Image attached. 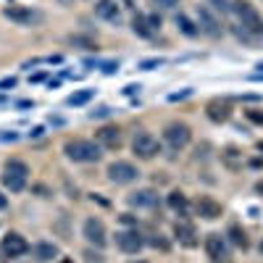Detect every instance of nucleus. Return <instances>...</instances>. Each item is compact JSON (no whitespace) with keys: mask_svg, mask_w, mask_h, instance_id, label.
Returning <instances> with one entry per match:
<instances>
[{"mask_svg":"<svg viewBox=\"0 0 263 263\" xmlns=\"http://www.w3.org/2000/svg\"><path fill=\"white\" fill-rule=\"evenodd\" d=\"M63 153L74 163H98L103 158V147L95 140H66Z\"/></svg>","mask_w":263,"mask_h":263,"instance_id":"obj_1","label":"nucleus"},{"mask_svg":"<svg viewBox=\"0 0 263 263\" xmlns=\"http://www.w3.org/2000/svg\"><path fill=\"white\" fill-rule=\"evenodd\" d=\"M232 11L239 18V27H242L245 34L250 37H263V16L258 13V8L250 3V0H234Z\"/></svg>","mask_w":263,"mask_h":263,"instance_id":"obj_2","label":"nucleus"},{"mask_svg":"<svg viewBox=\"0 0 263 263\" xmlns=\"http://www.w3.org/2000/svg\"><path fill=\"white\" fill-rule=\"evenodd\" d=\"M27 182H29V166H27L24 161L11 158V161L6 163V168H3V184H6V190L21 192V190L27 187Z\"/></svg>","mask_w":263,"mask_h":263,"instance_id":"obj_3","label":"nucleus"},{"mask_svg":"<svg viewBox=\"0 0 263 263\" xmlns=\"http://www.w3.org/2000/svg\"><path fill=\"white\" fill-rule=\"evenodd\" d=\"M132 153H135L140 161H153L161 153V142H158V137H153L150 132L140 129V132H135V137H132Z\"/></svg>","mask_w":263,"mask_h":263,"instance_id":"obj_4","label":"nucleus"},{"mask_svg":"<svg viewBox=\"0 0 263 263\" xmlns=\"http://www.w3.org/2000/svg\"><path fill=\"white\" fill-rule=\"evenodd\" d=\"M3 16L8 21H13V24H18V27H37V24L45 21V13L37 11V8H29V6H8L3 11Z\"/></svg>","mask_w":263,"mask_h":263,"instance_id":"obj_5","label":"nucleus"},{"mask_svg":"<svg viewBox=\"0 0 263 263\" xmlns=\"http://www.w3.org/2000/svg\"><path fill=\"white\" fill-rule=\"evenodd\" d=\"M195 18H197V29H200L203 34H208V37H213V40L224 34L221 18L213 13L211 6H197V8H195Z\"/></svg>","mask_w":263,"mask_h":263,"instance_id":"obj_6","label":"nucleus"},{"mask_svg":"<svg viewBox=\"0 0 263 263\" xmlns=\"http://www.w3.org/2000/svg\"><path fill=\"white\" fill-rule=\"evenodd\" d=\"M192 140V129L184 124V121H171L166 124L163 129V142L171 147V150H184Z\"/></svg>","mask_w":263,"mask_h":263,"instance_id":"obj_7","label":"nucleus"},{"mask_svg":"<svg viewBox=\"0 0 263 263\" xmlns=\"http://www.w3.org/2000/svg\"><path fill=\"white\" fill-rule=\"evenodd\" d=\"M105 174H108V179H111L114 184H132V182L140 179L137 166L129 163V161H114V163H108Z\"/></svg>","mask_w":263,"mask_h":263,"instance_id":"obj_8","label":"nucleus"},{"mask_svg":"<svg viewBox=\"0 0 263 263\" xmlns=\"http://www.w3.org/2000/svg\"><path fill=\"white\" fill-rule=\"evenodd\" d=\"M95 142L103 147V150H121L124 147V132H121V126H116V124H105V126H100L98 132H95Z\"/></svg>","mask_w":263,"mask_h":263,"instance_id":"obj_9","label":"nucleus"},{"mask_svg":"<svg viewBox=\"0 0 263 263\" xmlns=\"http://www.w3.org/2000/svg\"><path fill=\"white\" fill-rule=\"evenodd\" d=\"M82 234H84L87 242L95 245V248H105V245H108V229H105V224H103V218H95V216L84 218Z\"/></svg>","mask_w":263,"mask_h":263,"instance_id":"obj_10","label":"nucleus"},{"mask_svg":"<svg viewBox=\"0 0 263 263\" xmlns=\"http://www.w3.org/2000/svg\"><path fill=\"white\" fill-rule=\"evenodd\" d=\"M145 237L137 232V229H119L116 232V248L126 255H137L142 248H145Z\"/></svg>","mask_w":263,"mask_h":263,"instance_id":"obj_11","label":"nucleus"},{"mask_svg":"<svg viewBox=\"0 0 263 263\" xmlns=\"http://www.w3.org/2000/svg\"><path fill=\"white\" fill-rule=\"evenodd\" d=\"M203 248H205V253H208V258H211L213 263L229 260V242H227V237H221L218 232H211V234L205 237Z\"/></svg>","mask_w":263,"mask_h":263,"instance_id":"obj_12","label":"nucleus"},{"mask_svg":"<svg viewBox=\"0 0 263 263\" xmlns=\"http://www.w3.org/2000/svg\"><path fill=\"white\" fill-rule=\"evenodd\" d=\"M0 250H3L6 258H21V255H27L32 248H29V242L18 232H8L3 237V242H0Z\"/></svg>","mask_w":263,"mask_h":263,"instance_id":"obj_13","label":"nucleus"},{"mask_svg":"<svg viewBox=\"0 0 263 263\" xmlns=\"http://www.w3.org/2000/svg\"><path fill=\"white\" fill-rule=\"evenodd\" d=\"M192 211L200 216V218H205V221H216V218H221V213H224L221 203L213 200V197H208V195L197 197V200L192 203Z\"/></svg>","mask_w":263,"mask_h":263,"instance_id":"obj_14","label":"nucleus"},{"mask_svg":"<svg viewBox=\"0 0 263 263\" xmlns=\"http://www.w3.org/2000/svg\"><path fill=\"white\" fill-rule=\"evenodd\" d=\"M205 116H208L213 124H227V121L232 119V103H229L227 98H213V100H208Z\"/></svg>","mask_w":263,"mask_h":263,"instance_id":"obj_15","label":"nucleus"},{"mask_svg":"<svg viewBox=\"0 0 263 263\" xmlns=\"http://www.w3.org/2000/svg\"><path fill=\"white\" fill-rule=\"evenodd\" d=\"M132 208H156L158 205V192L156 190H137L126 197Z\"/></svg>","mask_w":263,"mask_h":263,"instance_id":"obj_16","label":"nucleus"},{"mask_svg":"<svg viewBox=\"0 0 263 263\" xmlns=\"http://www.w3.org/2000/svg\"><path fill=\"white\" fill-rule=\"evenodd\" d=\"M174 237H177L184 248H195L197 245V232H195V227L190 221H177L174 224Z\"/></svg>","mask_w":263,"mask_h":263,"instance_id":"obj_17","label":"nucleus"},{"mask_svg":"<svg viewBox=\"0 0 263 263\" xmlns=\"http://www.w3.org/2000/svg\"><path fill=\"white\" fill-rule=\"evenodd\" d=\"M95 16L103 18V21H116V24H119V18H121L119 3H116V0H98V3H95Z\"/></svg>","mask_w":263,"mask_h":263,"instance_id":"obj_18","label":"nucleus"},{"mask_svg":"<svg viewBox=\"0 0 263 263\" xmlns=\"http://www.w3.org/2000/svg\"><path fill=\"white\" fill-rule=\"evenodd\" d=\"M221 163L229 168V171H239L242 168V150L239 147H234V145H227L224 150H221Z\"/></svg>","mask_w":263,"mask_h":263,"instance_id":"obj_19","label":"nucleus"},{"mask_svg":"<svg viewBox=\"0 0 263 263\" xmlns=\"http://www.w3.org/2000/svg\"><path fill=\"white\" fill-rule=\"evenodd\" d=\"M32 255H34V260H40V263H45V260H53V258H58L61 255V250H58V245H53V242H34L32 245Z\"/></svg>","mask_w":263,"mask_h":263,"instance_id":"obj_20","label":"nucleus"},{"mask_svg":"<svg viewBox=\"0 0 263 263\" xmlns=\"http://www.w3.org/2000/svg\"><path fill=\"white\" fill-rule=\"evenodd\" d=\"M227 237H229V242L234 245V248H242V250H248L250 248V239H248V232L239 227V224H229V229H227Z\"/></svg>","mask_w":263,"mask_h":263,"instance_id":"obj_21","label":"nucleus"},{"mask_svg":"<svg viewBox=\"0 0 263 263\" xmlns=\"http://www.w3.org/2000/svg\"><path fill=\"white\" fill-rule=\"evenodd\" d=\"M168 208H171L174 213H179V216H187V213H190L187 195H184V192H179V190H174V192L168 195Z\"/></svg>","mask_w":263,"mask_h":263,"instance_id":"obj_22","label":"nucleus"},{"mask_svg":"<svg viewBox=\"0 0 263 263\" xmlns=\"http://www.w3.org/2000/svg\"><path fill=\"white\" fill-rule=\"evenodd\" d=\"M132 32H135L137 37H142V40H150L153 34V27H150V21H147V16H142V13H137L135 18H132Z\"/></svg>","mask_w":263,"mask_h":263,"instance_id":"obj_23","label":"nucleus"},{"mask_svg":"<svg viewBox=\"0 0 263 263\" xmlns=\"http://www.w3.org/2000/svg\"><path fill=\"white\" fill-rule=\"evenodd\" d=\"M177 27H179V32H182L184 37H197V34H200L197 24H195V21H190L184 13H179V16H177Z\"/></svg>","mask_w":263,"mask_h":263,"instance_id":"obj_24","label":"nucleus"},{"mask_svg":"<svg viewBox=\"0 0 263 263\" xmlns=\"http://www.w3.org/2000/svg\"><path fill=\"white\" fill-rule=\"evenodd\" d=\"M92 98H95V90H79V92H74V95H71L69 100H66V103L77 108V105H87Z\"/></svg>","mask_w":263,"mask_h":263,"instance_id":"obj_25","label":"nucleus"},{"mask_svg":"<svg viewBox=\"0 0 263 263\" xmlns=\"http://www.w3.org/2000/svg\"><path fill=\"white\" fill-rule=\"evenodd\" d=\"M69 42H71V45L84 48V50H95V48H98V45H95V40H90V37H82V34H71V37H69Z\"/></svg>","mask_w":263,"mask_h":263,"instance_id":"obj_26","label":"nucleus"},{"mask_svg":"<svg viewBox=\"0 0 263 263\" xmlns=\"http://www.w3.org/2000/svg\"><path fill=\"white\" fill-rule=\"evenodd\" d=\"M145 242H147L150 248H156V250H163V253L168 250V239H166L163 234H150V237L145 239Z\"/></svg>","mask_w":263,"mask_h":263,"instance_id":"obj_27","label":"nucleus"},{"mask_svg":"<svg viewBox=\"0 0 263 263\" xmlns=\"http://www.w3.org/2000/svg\"><path fill=\"white\" fill-rule=\"evenodd\" d=\"M208 3H211V8L216 13H221V16L232 13V3H229V0H208Z\"/></svg>","mask_w":263,"mask_h":263,"instance_id":"obj_28","label":"nucleus"},{"mask_svg":"<svg viewBox=\"0 0 263 263\" xmlns=\"http://www.w3.org/2000/svg\"><path fill=\"white\" fill-rule=\"evenodd\" d=\"M163 63H166L163 58H147V61L140 63V69L142 71H153V69H158V66H163Z\"/></svg>","mask_w":263,"mask_h":263,"instance_id":"obj_29","label":"nucleus"},{"mask_svg":"<svg viewBox=\"0 0 263 263\" xmlns=\"http://www.w3.org/2000/svg\"><path fill=\"white\" fill-rule=\"evenodd\" d=\"M153 3H156L158 8H163V11H174L179 6V0H153Z\"/></svg>","mask_w":263,"mask_h":263,"instance_id":"obj_30","label":"nucleus"},{"mask_svg":"<svg viewBox=\"0 0 263 263\" xmlns=\"http://www.w3.org/2000/svg\"><path fill=\"white\" fill-rule=\"evenodd\" d=\"M245 116H248L253 124H260V126H263V111H245Z\"/></svg>","mask_w":263,"mask_h":263,"instance_id":"obj_31","label":"nucleus"},{"mask_svg":"<svg viewBox=\"0 0 263 263\" xmlns=\"http://www.w3.org/2000/svg\"><path fill=\"white\" fill-rule=\"evenodd\" d=\"M147 21H150L153 32H158V29H161V16H158V13H150V16H147Z\"/></svg>","mask_w":263,"mask_h":263,"instance_id":"obj_32","label":"nucleus"},{"mask_svg":"<svg viewBox=\"0 0 263 263\" xmlns=\"http://www.w3.org/2000/svg\"><path fill=\"white\" fill-rule=\"evenodd\" d=\"M84 258H87V263H103V255L100 253H92V250H87Z\"/></svg>","mask_w":263,"mask_h":263,"instance_id":"obj_33","label":"nucleus"},{"mask_svg":"<svg viewBox=\"0 0 263 263\" xmlns=\"http://www.w3.org/2000/svg\"><path fill=\"white\" fill-rule=\"evenodd\" d=\"M192 95V90H184V92H174V95H168V100L171 103H177V100H184V98H190Z\"/></svg>","mask_w":263,"mask_h":263,"instance_id":"obj_34","label":"nucleus"},{"mask_svg":"<svg viewBox=\"0 0 263 263\" xmlns=\"http://www.w3.org/2000/svg\"><path fill=\"white\" fill-rule=\"evenodd\" d=\"M111 114V108H100V111H92L90 114V119H103V116H108Z\"/></svg>","mask_w":263,"mask_h":263,"instance_id":"obj_35","label":"nucleus"},{"mask_svg":"<svg viewBox=\"0 0 263 263\" xmlns=\"http://www.w3.org/2000/svg\"><path fill=\"white\" fill-rule=\"evenodd\" d=\"M8 87H16V77H8V79L0 82V90H8Z\"/></svg>","mask_w":263,"mask_h":263,"instance_id":"obj_36","label":"nucleus"},{"mask_svg":"<svg viewBox=\"0 0 263 263\" xmlns=\"http://www.w3.org/2000/svg\"><path fill=\"white\" fill-rule=\"evenodd\" d=\"M121 221H124V224H137V218L132 216V213H124V216H121Z\"/></svg>","mask_w":263,"mask_h":263,"instance_id":"obj_37","label":"nucleus"},{"mask_svg":"<svg viewBox=\"0 0 263 263\" xmlns=\"http://www.w3.org/2000/svg\"><path fill=\"white\" fill-rule=\"evenodd\" d=\"M6 208H8V197L0 192V211H6Z\"/></svg>","mask_w":263,"mask_h":263,"instance_id":"obj_38","label":"nucleus"},{"mask_svg":"<svg viewBox=\"0 0 263 263\" xmlns=\"http://www.w3.org/2000/svg\"><path fill=\"white\" fill-rule=\"evenodd\" d=\"M137 90H140V84H129V87H126V90H124V92H126V95H135Z\"/></svg>","mask_w":263,"mask_h":263,"instance_id":"obj_39","label":"nucleus"},{"mask_svg":"<svg viewBox=\"0 0 263 263\" xmlns=\"http://www.w3.org/2000/svg\"><path fill=\"white\" fill-rule=\"evenodd\" d=\"M29 135H32V137H40V135H42V126H34V129L29 132Z\"/></svg>","mask_w":263,"mask_h":263,"instance_id":"obj_40","label":"nucleus"},{"mask_svg":"<svg viewBox=\"0 0 263 263\" xmlns=\"http://www.w3.org/2000/svg\"><path fill=\"white\" fill-rule=\"evenodd\" d=\"M18 135H16V132H11V135H0V140H16Z\"/></svg>","mask_w":263,"mask_h":263,"instance_id":"obj_41","label":"nucleus"},{"mask_svg":"<svg viewBox=\"0 0 263 263\" xmlns=\"http://www.w3.org/2000/svg\"><path fill=\"white\" fill-rule=\"evenodd\" d=\"M58 3H61V6H71V3H74V0H58Z\"/></svg>","mask_w":263,"mask_h":263,"instance_id":"obj_42","label":"nucleus"},{"mask_svg":"<svg viewBox=\"0 0 263 263\" xmlns=\"http://www.w3.org/2000/svg\"><path fill=\"white\" fill-rule=\"evenodd\" d=\"M255 190H258V192L263 195V182H258V184H255Z\"/></svg>","mask_w":263,"mask_h":263,"instance_id":"obj_43","label":"nucleus"},{"mask_svg":"<svg viewBox=\"0 0 263 263\" xmlns=\"http://www.w3.org/2000/svg\"><path fill=\"white\" fill-rule=\"evenodd\" d=\"M61 263H74L71 258H61Z\"/></svg>","mask_w":263,"mask_h":263,"instance_id":"obj_44","label":"nucleus"},{"mask_svg":"<svg viewBox=\"0 0 263 263\" xmlns=\"http://www.w3.org/2000/svg\"><path fill=\"white\" fill-rule=\"evenodd\" d=\"M258 150H263V142H260V145H258Z\"/></svg>","mask_w":263,"mask_h":263,"instance_id":"obj_45","label":"nucleus"},{"mask_svg":"<svg viewBox=\"0 0 263 263\" xmlns=\"http://www.w3.org/2000/svg\"><path fill=\"white\" fill-rule=\"evenodd\" d=\"M0 263H6V258H0Z\"/></svg>","mask_w":263,"mask_h":263,"instance_id":"obj_46","label":"nucleus"},{"mask_svg":"<svg viewBox=\"0 0 263 263\" xmlns=\"http://www.w3.org/2000/svg\"><path fill=\"white\" fill-rule=\"evenodd\" d=\"M260 253H263V242H260Z\"/></svg>","mask_w":263,"mask_h":263,"instance_id":"obj_47","label":"nucleus"},{"mask_svg":"<svg viewBox=\"0 0 263 263\" xmlns=\"http://www.w3.org/2000/svg\"><path fill=\"white\" fill-rule=\"evenodd\" d=\"M37 263H40V260H37Z\"/></svg>","mask_w":263,"mask_h":263,"instance_id":"obj_48","label":"nucleus"}]
</instances>
